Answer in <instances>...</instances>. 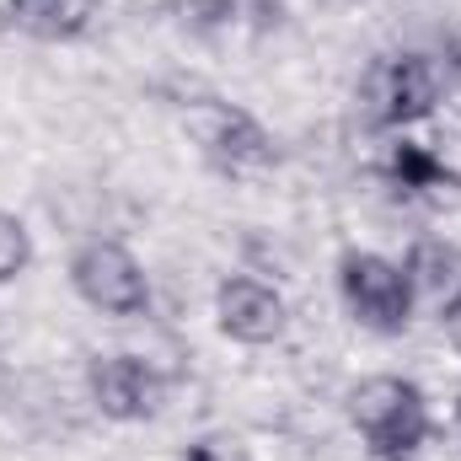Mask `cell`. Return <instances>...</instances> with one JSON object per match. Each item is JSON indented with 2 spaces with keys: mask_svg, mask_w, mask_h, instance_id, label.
<instances>
[{
  "mask_svg": "<svg viewBox=\"0 0 461 461\" xmlns=\"http://www.w3.org/2000/svg\"><path fill=\"white\" fill-rule=\"evenodd\" d=\"M348 424L370 461H413L429 440V402L408 375H365L348 392Z\"/></svg>",
  "mask_w": 461,
  "mask_h": 461,
  "instance_id": "1",
  "label": "cell"
},
{
  "mask_svg": "<svg viewBox=\"0 0 461 461\" xmlns=\"http://www.w3.org/2000/svg\"><path fill=\"white\" fill-rule=\"evenodd\" d=\"M446 92V70L429 54H386L365 70L359 81V113L370 129H408L419 118H429L440 108Z\"/></svg>",
  "mask_w": 461,
  "mask_h": 461,
  "instance_id": "2",
  "label": "cell"
},
{
  "mask_svg": "<svg viewBox=\"0 0 461 461\" xmlns=\"http://www.w3.org/2000/svg\"><path fill=\"white\" fill-rule=\"evenodd\" d=\"M339 295H344L348 317L381 339H392L413 322V285H408L402 263H392L381 252H344L339 258Z\"/></svg>",
  "mask_w": 461,
  "mask_h": 461,
  "instance_id": "3",
  "label": "cell"
},
{
  "mask_svg": "<svg viewBox=\"0 0 461 461\" xmlns=\"http://www.w3.org/2000/svg\"><path fill=\"white\" fill-rule=\"evenodd\" d=\"M183 129L194 134V145L204 150V161L215 172H226V177H252V172L274 167V140H268V129L247 108H230V103L204 97V103H194L183 113Z\"/></svg>",
  "mask_w": 461,
  "mask_h": 461,
  "instance_id": "4",
  "label": "cell"
},
{
  "mask_svg": "<svg viewBox=\"0 0 461 461\" xmlns=\"http://www.w3.org/2000/svg\"><path fill=\"white\" fill-rule=\"evenodd\" d=\"M70 285H76V295L92 306V312H103V317H140L145 306H150V279H145V268H140V258L123 247V241H86V247H76V258H70Z\"/></svg>",
  "mask_w": 461,
  "mask_h": 461,
  "instance_id": "5",
  "label": "cell"
},
{
  "mask_svg": "<svg viewBox=\"0 0 461 461\" xmlns=\"http://www.w3.org/2000/svg\"><path fill=\"white\" fill-rule=\"evenodd\" d=\"M86 397L103 419L113 424H140L161 408V375L134 359V354H97L86 365Z\"/></svg>",
  "mask_w": 461,
  "mask_h": 461,
  "instance_id": "6",
  "label": "cell"
},
{
  "mask_svg": "<svg viewBox=\"0 0 461 461\" xmlns=\"http://www.w3.org/2000/svg\"><path fill=\"white\" fill-rule=\"evenodd\" d=\"M215 322L236 344H274V339H285L290 312H285V295L274 285L230 274L226 285L215 290Z\"/></svg>",
  "mask_w": 461,
  "mask_h": 461,
  "instance_id": "7",
  "label": "cell"
},
{
  "mask_svg": "<svg viewBox=\"0 0 461 461\" xmlns=\"http://www.w3.org/2000/svg\"><path fill=\"white\" fill-rule=\"evenodd\" d=\"M97 0H5L0 5V27L38 38V43H70L92 27Z\"/></svg>",
  "mask_w": 461,
  "mask_h": 461,
  "instance_id": "8",
  "label": "cell"
},
{
  "mask_svg": "<svg viewBox=\"0 0 461 461\" xmlns=\"http://www.w3.org/2000/svg\"><path fill=\"white\" fill-rule=\"evenodd\" d=\"M402 274H408V285H413V301L424 295V301H440V306H446L461 290V247L446 241V236H424V241L408 247Z\"/></svg>",
  "mask_w": 461,
  "mask_h": 461,
  "instance_id": "9",
  "label": "cell"
},
{
  "mask_svg": "<svg viewBox=\"0 0 461 461\" xmlns=\"http://www.w3.org/2000/svg\"><path fill=\"white\" fill-rule=\"evenodd\" d=\"M386 177L408 194V199H446L451 188H461V177L419 140H397L386 150Z\"/></svg>",
  "mask_w": 461,
  "mask_h": 461,
  "instance_id": "10",
  "label": "cell"
},
{
  "mask_svg": "<svg viewBox=\"0 0 461 461\" xmlns=\"http://www.w3.org/2000/svg\"><path fill=\"white\" fill-rule=\"evenodd\" d=\"M27 263H32V236H27V226H22L16 215L0 210V285L22 279Z\"/></svg>",
  "mask_w": 461,
  "mask_h": 461,
  "instance_id": "11",
  "label": "cell"
},
{
  "mask_svg": "<svg viewBox=\"0 0 461 461\" xmlns=\"http://www.w3.org/2000/svg\"><path fill=\"white\" fill-rule=\"evenodd\" d=\"M177 461H252V451H247L236 435H226V429H210V435L188 440V446L177 451Z\"/></svg>",
  "mask_w": 461,
  "mask_h": 461,
  "instance_id": "12",
  "label": "cell"
},
{
  "mask_svg": "<svg viewBox=\"0 0 461 461\" xmlns=\"http://www.w3.org/2000/svg\"><path fill=\"white\" fill-rule=\"evenodd\" d=\"M177 16L188 27H199V32H221V27H230L236 5L230 0H177Z\"/></svg>",
  "mask_w": 461,
  "mask_h": 461,
  "instance_id": "13",
  "label": "cell"
},
{
  "mask_svg": "<svg viewBox=\"0 0 461 461\" xmlns=\"http://www.w3.org/2000/svg\"><path fill=\"white\" fill-rule=\"evenodd\" d=\"M440 70H446V81L461 86V27H451L446 43H440Z\"/></svg>",
  "mask_w": 461,
  "mask_h": 461,
  "instance_id": "14",
  "label": "cell"
},
{
  "mask_svg": "<svg viewBox=\"0 0 461 461\" xmlns=\"http://www.w3.org/2000/svg\"><path fill=\"white\" fill-rule=\"evenodd\" d=\"M440 328H446V344L461 354V290L446 301V306H440Z\"/></svg>",
  "mask_w": 461,
  "mask_h": 461,
  "instance_id": "15",
  "label": "cell"
},
{
  "mask_svg": "<svg viewBox=\"0 0 461 461\" xmlns=\"http://www.w3.org/2000/svg\"><path fill=\"white\" fill-rule=\"evenodd\" d=\"M230 5H236L241 16H252L258 27H268V22L279 16V5H285V0H230Z\"/></svg>",
  "mask_w": 461,
  "mask_h": 461,
  "instance_id": "16",
  "label": "cell"
},
{
  "mask_svg": "<svg viewBox=\"0 0 461 461\" xmlns=\"http://www.w3.org/2000/svg\"><path fill=\"white\" fill-rule=\"evenodd\" d=\"M456 440H461V402H456Z\"/></svg>",
  "mask_w": 461,
  "mask_h": 461,
  "instance_id": "17",
  "label": "cell"
}]
</instances>
